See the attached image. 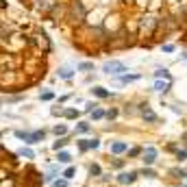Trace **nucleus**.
Wrapping results in <instances>:
<instances>
[{
  "label": "nucleus",
  "instance_id": "nucleus-1",
  "mask_svg": "<svg viewBox=\"0 0 187 187\" xmlns=\"http://www.w3.org/2000/svg\"><path fill=\"white\" fill-rule=\"evenodd\" d=\"M102 70H104L107 74H113V76H118V74H122L126 68H124V65L120 63V61H109V63H104V65H102Z\"/></svg>",
  "mask_w": 187,
  "mask_h": 187
},
{
  "label": "nucleus",
  "instance_id": "nucleus-2",
  "mask_svg": "<svg viewBox=\"0 0 187 187\" xmlns=\"http://www.w3.org/2000/svg\"><path fill=\"white\" fill-rule=\"evenodd\" d=\"M15 135H18L20 139H24L26 144H35L37 139H44V131H37V133H22V131H18Z\"/></svg>",
  "mask_w": 187,
  "mask_h": 187
},
{
  "label": "nucleus",
  "instance_id": "nucleus-3",
  "mask_svg": "<svg viewBox=\"0 0 187 187\" xmlns=\"http://www.w3.org/2000/svg\"><path fill=\"white\" fill-rule=\"evenodd\" d=\"M98 146H100V141H98V139H85V141H81V144H79L81 150H89V148H98Z\"/></svg>",
  "mask_w": 187,
  "mask_h": 187
},
{
  "label": "nucleus",
  "instance_id": "nucleus-4",
  "mask_svg": "<svg viewBox=\"0 0 187 187\" xmlns=\"http://www.w3.org/2000/svg\"><path fill=\"white\" fill-rule=\"evenodd\" d=\"M155 157H157V152H155V148H148V150L144 152V163H155Z\"/></svg>",
  "mask_w": 187,
  "mask_h": 187
},
{
  "label": "nucleus",
  "instance_id": "nucleus-5",
  "mask_svg": "<svg viewBox=\"0 0 187 187\" xmlns=\"http://www.w3.org/2000/svg\"><path fill=\"white\" fill-rule=\"evenodd\" d=\"M94 96H98V98H109V96H111V91H107V89H104V87H94Z\"/></svg>",
  "mask_w": 187,
  "mask_h": 187
},
{
  "label": "nucleus",
  "instance_id": "nucleus-6",
  "mask_svg": "<svg viewBox=\"0 0 187 187\" xmlns=\"http://www.w3.org/2000/svg\"><path fill=\"white\" fill-rule=\"evenodd\" d=\"M137 174L135 172H124V174H120V183H133Z\"/></svg>",
  "mask_w": 187,
  "mask_h": 187
},
{
  "label": "nucleus",
  "instance_id": "nucleus-7",
  "mask_svg": "<svg viewBox=\"0 0 187 187\" xmlns=\"http://www.w3.org/2000/svg\"><path fill=\"white\" fill-rule=\"evenodd\" d=\"M126 150V144H124V141H115V144L111 146V152H113V155H120V152H124Z\"/></svg>",
  "mask_w": 187,
  "mask_h": 187
},
{
  "label": "nucleus",
  "instance_id": "nucleus-8",
  "mask_svg": "<svg viewBox=\"0 0 187 187\" xmlns=\"http://www.w3.org/2000/svg\"><path fill=\"white\" fill-rule=\"evenodd\" d=\"M155 89L157 91H168L170 89V81H166V83H163V81H157V83H155Z\"/></svg>",
  "mask_w": 187,
  "mask_h": 187
},
{
  "label": "nucleus",
  "instance_id": "nucleus-9",
  "mask_svg": "<svg viewBox=\"0 0 187 187\" xmlns=\"http://www.w3.org/2000/svg\"><path fill=\"white\" fill-rule=\"evenodd\" d=\"M91 118L94 120H102V118H107V113H104L102 109H94V111H91Z\"/></svg>",
  "mask_w": 187,
  "mask_h": 187
},
{
  "label": "nucleus",
  "instance_id": "nucleus-10",
  "mask_svg": "<svg viewBox=\"0 0 187 187\" xmlns=\"http://www.w3.org/2000/svg\"><path fill=\"white\" fill-rule=\"evenodd\" d=\"M144 118L148 120V122H155V120H157V115L152 113V111H148V107H146V109H144Z\"/></svg>",
  "mask_w": 187,
  "mask_h": 187
},
{
  "label": "nucleus",
  "instance_id": "nucleus-11",
  "mask_svg": "<svg viewBox=\"0 0 187 187\" xmlns=\"http://www.w3.org/2000/svg\"><path fill=\"white\" fill-rule=\"evenodd\" d=\"M137 79H139L137 74H126V76H120V81H122V83H128V81H137Z\"/></svg>",
  "mask_w": 187,
  "mask_h": 187
},
{
  "label": "nucleus",
  "instance_id": "nucleus-12",
  "mask_svg": "<svg viewBox=\"0 0 187 187\" xmlns=\"http://www.w3.org/2000/svg\"><path fill=\"white\" fill-rule=\"evenodd\" d=\"M59 76H61V79H72V70H70V68H63L61 72H59Z\"/></svg>",
  "mask_w": 187,
  "mask_h": 187
},
{
  "label": "nucleus",
  "instance_id": "nucleus-13",
  "mask_svg": "<svg viewBox=\"0 0 187 187\" xmlns=\"http://www.w3.org/2000/svg\"><path fill=\"white\" fill-rule=\"evenodd\" d=\"M76 131H79V133H87V131H89V124H87V122H81L79 126H76Z\"/></svg>",
  "mask_w": 187,
  "mask_h": 187
},
{
  "label": "nucleus",
  "instance_id": "nucleus-14",
  "mask_svg": "<svg viewBox=\"0 0 187 187\" xmlns=\"http://www.w3.org/2000/svg\"><path fill=\"white\" fill-rule=\"evenodd\" d=\"M155 76H157V79H161V76H163V79H168V81H170V74H168V70H157V72H155Z\"/></svg>",
  "mask_w": 187,
  "mask_h": 187
},
{
  "label": "nucleus",
  "instance_id": "nucleus-15",
  "mask_svg": "<svg viewBox=\"0 0 187 187\" xmlns=\"http://www.w3.org/2000/svg\"><path fill=\"white\" fill-rule=\"evenodd\" d=\"M70 159H72V157H70L68 152H59V161H63V163H70Z\"/></svg>",
  "mask_w": 187,
  "mask_h": 187
},
{
  "label": "nucleus",
  "instance_id": "nucleus-16",
  "mask_svg": "<svg viewBox=\"0 0 187 187\" xmlns=\"http://www.w3.org/2000/svg\"><path fill=\"white\" fill-rule=\"evenodd\" d=\"M54 133H57V135H65V133H68V128H65V126H57Z\"/></svg>",
  "mask_w": 187,
  "mask_h": 187
},
{
  "label": "nucleus",
  "instance_id": "nucleus-17",
  "mask_svg": "<svg viewBox=\"0 0 187 187\" xmlns=\"http://www.w3.org/2000/svg\"><path fill=\"white\" fill-rule=\"evenodd\" d=\"M20 155H22V157H29V159H31V157H33V150H29V148H24V150H20Z\"/></svg>",
  "mask_w": 187,
  "mask_h": 187
},
{
  "label": "nucleus",
  "instance_id": "nucleus-18",
  "mask_svg": "<svg viewBox=\"0 0 187 187\" xmlns=\"http://www.w3.org/2000/svg\"><path fill=\"white\" fill-rule=\"evenodd\" d=\"M41 100H52V91H44L41 94Z\"/></svg>",
  "mask_w": 187,
  "mask_h": 187
},
{
  "label": "nucleus",
  "instance_id": "nucleus-19",
  "mask_svg": "<svg viewBox=\"0 0 187 187\" xmlns=\"http://www.w3.org/2000/svg\"><path fill=\"white\" fill-rule=\"evenodd\" d=\"M76 115H79V113H76L74 109H68V111H65V118H76Z\"/></svg>",
  "mask_w": 187,
  "mask_h": 187
},
{
  "label": "nucleus",
  "instance_id": "nucleus-20",
  "mask_svg": "<svg viewBox=\"0 0 187 187\" xmlns=\"http://www.w3.org/2000/svg\"><path fill=\"white\" fill-rule=\"evenodd\" d=\"M72 174H74V170H72V168H68V170L63 172V176H65V178H72Z\"/></svg>",
  "mask_w": 187,
  "mask_h": 187
},
{
  "label": "nucleus",
  "instance_id": "nucleus-21",
  "mask_svg": "<svg viewBox=\"0 0 187 187\" xmlns=\"http://www.w3.org/2000/svg\"><path fill=\"white\" fill-rule=\"evenodd\" d=\"M139 152H141L139 148H131V150H128V155H131V157H137V155H139Z\"/></svg>",
  "mask_w": 187,
  "mask_h": 187
},
{
  "label": "nucleus",
  "instance_id": "nucleus-22",
  "mask_svg": "<svg viewBox=\"0 0 187 187\" xmlns=\"http://www.w3.org/2000/svg\"><path fill=\"white\" fill-rule=\"evenodd\" d=\"M65 146V139H59L57 144H54V150H59V148H63Z\"/></svg>",
  "mask_w": 187,
  "mask_h": 187
},
{
  "label": "nucleus",
  "instance_id": "nucleus-23",
  "mask_svg": "<svg viewBox=\"0 0 187 187\" xmlns=\"http://www.w3.org/2000/svg\"><path fill=\"white\" fill-rule=\"evenodd\" d=\"M178 159L183 161V159H187V150H178Z\"/></svg>",
  "mask_w": 187,
  "mask_h": 187
},
{
  "label": "nucleus",
  "instance_id": "nucleus-24",
  "mask_svg": "<svg viewBox=\"0 0 187 187\" xmlns=\"http://www.w3.org/2000/svg\"><path fill=\"white\" fill-rule=\"evenodd\" d=\"M115 115H118V111H115V109H111V111H107V118H115Z\"/></svg>",
  "mask_w": 187,
  "mask_h": 187
}]
</instances>
